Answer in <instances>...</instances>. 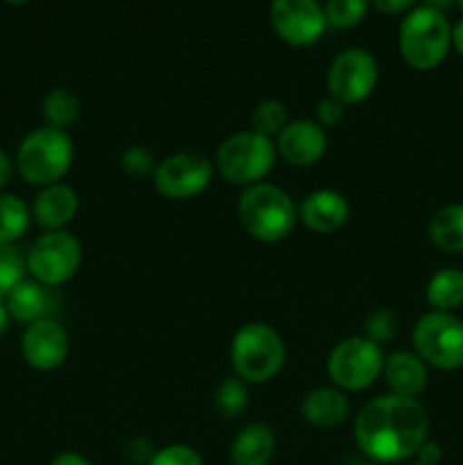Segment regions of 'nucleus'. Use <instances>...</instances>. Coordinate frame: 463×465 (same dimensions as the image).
Instances as JSON below:
<instances>
[{"label": "nucleus", "instance_id": "nucleus-1", "mask_svg": "<svg viewBox=\"0 0 463 465\" xmlns=\"http://www.w3.org/2000/svg\"><path fill=\"white\" fill-rule=\"evenodd\" d=\"M429 411L418 398L386 393L372 398L354 418V443L372 463L390 465L416 457L429 439Z\"/></svg>", "mask_w": 463, "mask_h": 465}, {"label": "nucleus", "instance_id": "nucleus-2", "mask_svg": "<svg viewBox=\"0 0 463 465\" xmlns=\"http://www.w3.org/2000/svg\"><path fill=\"white\" fill-rule=\"evenodd\" d=\"M239 221L245 234L261 243H280L298 225V204L281 186L271 182L245 186L239 198Z\"/></svg>", "mask_w": 463, "mask_h": 465}, {"label": "nucleus", "instance_id": "nucleus-3", "mask_svg": "<svg viewBox=\"0 0 463 465\" xmlns=\"http://www.w3.org/2000/svg\"><path fill=\"white\" fill-rule=\"evenodd\" d=\"M232 375L248 386L275 380L286 363V343L268 322H248L236 330L230 345Z\"/></svg>", "mask_w": 463, "mask_h": 465}, {"label": "nucleus", "instance_id": "nucleus-4", "mask_svg": "<svg viewBox=\"0 0 463 465\" xmlns=\"http://www.w3.org/2000/svg\"><path fill=\"white\" fill-rule=\"evenodd\" d=\"M75 159V143L71 134L54 127H36L18 143L14 163L16 173L32 186L57 184L71 171Z\"/></svg>", "mask_w": 463, "mask_h": 465}, {"label": "nucleus", "instance_id": "nucleus-5", "mask_svg": "<svg viewBox=\"0 0 463 465\" xmlns=\"http://www.w3.org/2000/svg\"><path fill=\"white\" fill-rule=\"evenodd\" d=\"M398 48L407 66L431 71L445 62L452 48V23L445 12L418 5L399 23Z\"/></svg>", "mask_w": 463, "mask_h": 465}, {"label": "nucleus", "instance_id": "nucleus-6", "mask_svg": "<svg viewBox=\"0 0 463 465\" xmlns=\"http://www.w3.org/2000/svg\"><path fill=\"white\" fill-rule=\"evenodd\" d=\"M275 141L254 130L236 132L218 145L213 166L216 173L234 186H252L266 180L277 163Z\"/></svg>", "mask_w": 463, "mask_h": 465}, {"label": "nucleus", "instance_id": "nucleus-7", "mask_svg": "<svg viewBox=\"0 0 463 465\" xmlns=\"http://www.w3.org/2000/svg\"><path fill=\"white\" fill-rule=\"evenodd\" d=\"M413 352L436 371L463 368V321L449 312H427L411 331Z\"/></svg>", "mask_w": 463, "mask_h": 465}, {"label": "nucleus", "instance_id": "nucleus-8", "mask_svg": "<svg viewBox=\"0 0 463 465\" xmlns=\"http://www.w3.org/2000/svg\"><path fill=\"white\" fill-rule=\"evenodd\" d=\"M384 350L366 336H348L331 348L327 357V375L336 389L359 393L375 384L384 368Z\"/></svg>", "mask_w": 463, "mask_h": 465}, {"label": "nucleus", "instance_id": "nucleus-9", "mask_svg": "<svg viewBox=\"0 0 463 465\" xmlns=\"http://www.w3.org/2000/svg\"><path fill=\"white\" fill-rule=\"evenodd\" d=\"M82 263V245L68 230L44 232L25 252L27 275L45 289H54L77 275Z\"/></svg>", "mask_w": 463, "mask_h": 465}, {"label": "nucleus", "instance_id": "nucleus-10", "mask_svg": "<svg viewBox=\"0 0 463 465\" xmlns=\"http://www.w3.org/2000/svg\"><path fill=\"white\" fill-rule=\"evenodd\" d=\"M379 84V62L366 48H348L336 54L327 71V91L345 107L363 103Z\"/></svg>", "mask_w": 463, "mask_h": 465}, {"label": "nucleus", "instance_id": "nucleus-11", "mask_svg": "<svg viewBox=\"0 0 463 465\" xmlns=\"http://www.w3.org/2000/svg\"><path fill=\"white\" fill-rule=\"evenodd\" d=\"M212 159L202 153H175L157 163L153 184L166 200H191L202 195L213 182Z\"/></svg>", "mask_w": 463, "mask_h": 465}, {"label": "nucleus", "instance_id": "nucleus-12", "mask_svg": "<svg viewBox=\"0 0 463 465\" xmlns=\"http://www.w3.org/2000/svg\"><path fill=\"white\" fill-rule=\"evenodd\" d=\"M268 21L284 44L293 48H309L327 32L325 9L318 0H272Z\"/></svg>", "mask_w": 463, "mask_h": 465}, {"label": "nucleus", "instance_id": "nucleus-13", "mask_svg": "<svg viewBox=\"0 0 463 465\" xmlns=\"http://www.w3.org/2000/svg\"><path fill=\"white\" fill-rule=\"evenodd\" d=\"M71 352V339L64 330L62 322L54 318H41V321L25 325L21 336L23 361L39 372L57 371L66 363Z\"/></svg>", "mask_w": 463, "mask_h": 465}, {"label": "nucleus", "instance_id": "nucleus-14", "mask_svg": "<svg viewBox=\"0 0 463 465\" xmlns=\"http://www.w3.org/2000/svg\"><path fill=\"white\" fill-rule=\"evenodd\" d=\"M275 150L277 157L284 159L289 166L309 168L325 157L327 130H322L313 118H295L275 136Z\"/></svg>", "mask_w": 463, "mask_h": 465}, {"label": "nucleus", "instance_id": "nucleus-15", "mask_svg": "<svg viewBox=\"0 0 463 465\" xmlns=\"http://www.w3.org/2000/svg\"><path fill=\"white\" fill-rule=\"evenodd\" d=\"M30 212L32 223L44 232L66 230L80 212V198L73 186H68L66 182H57V184L41 186L39 193L32 200Z\"/></svg>", "mask_w": 463, "mask_h": 465}, {"label": "nucleus", "instance_id": "nucleus-16", "mask_svg": "<svg viewBox=\"0 0 463 465\" xmlns=\"http://www.w3.org/2000/svg\"><path fill=\"white\" fill-rule=\"evenodd\" d=\"M298 221L316 234H331L350 221V203L334 189L311 191L298 204Z\"/></svg>", "mask_w": 463, "mask_h": 465}, {"label": "nucleus", "instance_id": "nucleus-17", "mask_svg": "<svg viewBox=\"0 0 463 465\" xmlns=\"http://www.w3.org/2000/svg\"><path fill=\"white\" fill-rule=\"evenodd\" d=\"M381 377L393 395L418 398L429 381V366L413 350H395L386 354Z\"/></svg>", "mask_w": 463, "mask_h": 465}, {"label": "nucleus", "instance_id": "nucleus-18", "mask_svg": "<svg viewBox=\"0 0 463 465\" xmlns=\"http://www.w3.org/2000/svg\"><path fill=\"white\" fill-rule=\"evenodd\" d=\"M300 413L309 425L318 427V430H334L348 420L352 413V404H350L348 393L336 389L334 384L318 386L304 395Z\"/></svg>", "mask_w": 463, "mask_h": 465}, {"label": "nucleus", "instance_id": "nucleus-19", "mask_svg": "<svg viewBox=\"0 0 463 465\" xmlns=\"http://www.w3.org/2000/svg\"><path fill=\"white\" fill-rule=\"evenodd\" d=\"M275 431L266 422H250L236 431L230 445L232 465H268L275 457Z\"/></svg>", "mask_w": 463, "mask_h": 465}, {"label": "nucleus", "instance_id": "nucleus-20", "mask_svg": "<svg viewBox=\"0 0 463 465\" xmlns=\"http://www.w3.org/2000/svg\"><path fill=\"white\" fill-rule=\"evenodd\" d=\"M5 307H7L9 318L14 322H23V325H30V322L41 321V318H48V289L44 284H39V282L32 280V277H25L21 284H16L5 295Z\"/></svg>", "mask_w": 463, "mask_h": 465}, {"label": "nucleus", "instance_id": "nucleus-21", "mask_svg": "<svg viewBox=\"0 0 463 465\" xmlns=\"http://www.w3.org/2000/svg\"><path fill=\"white\" fill-rule=\"evenodd\" d=\"M429 241L448 254L463 252V203L440 207L429 221Z\"/></svg>", "mask_w": 463, "mask_h": 465}, {"label": "nucleus", "instance_id": "nucleus-22", "mask_svg": "<svg viewBox=\"0 0 463 465\" xmlns=\"http://www.w3.org/2000/svg\"><path fill=\"white\" fill-rule=\"evenodd\" d=\"M82 114V100L68 86H57V89L48 91L41 100V118H44L45 127H54V130L68 132L77 123Z\"/></svg>", "mask_w": 463, "mask_h": 465}, {"label": "nucleus", "instance_id": "nucleus-23", "mask_svg": "<svg viewBox=\"0 0 463 465\" xmlns=\"http://www.w3.org/2000/svg\"><path fill=\"white\" fill-rule=\"evenodd\" d=\"M425 298L434 312H449L463 304V271L461 268H440L427 282Z\"/></svg>", "mask_w": 463, "mask_h": 465}, {"label": "nucleus", "instance_id": "nucleus-24", "mask_svg": "<svg viewBox=\"0 0 463 465\" xmlns=\"http://www.w3.org/2000/svg\"><path fill=\"white\" fill-rule=\"evenodd\" d=\"M32 225L30 204L16 193H0V245H16Z\"/></svg>", "mask_w": 463, "mask_h": 465}, {"label": "nucleus", "instance_id": "nucleus-25", "mask_svg": "<svg viewBox=\"0 0 463 465\" xmlns=\"http://www.w3.org/2000/svg\"><path fill=\"white\" fill-rule=\"evenodd\" d=\"M213 409L221 413L225 420H234L241 418L250 407V386L243 380H239L236 375L225 377L221 380V384L213 391Z\"/></svg>", "mask_w": 463, "mask_h": 465}, {"label": "nucleus", "instance_id": "nucleus-26", "mask_svg": "<svg viewBox=\"0 0 463 465\" xmlns=\"http://www.w3.org/2000/svg\"><path fill=\"white\" fill-rule=\"evenodd\" d=\"M327 25L334 30H352L366 18L370 0H325Z\"/></svg>", "mask_w": 463, "mask_h": 465}, {"label": "nucleus", "instance_id": "nucleus-27", "mask_svg": "<svg viewBox=\"0 0 463 465\" xmlns=\"http://www.w3.org/2000/svg\"><path fill=\"white\" fill-rule=\"evenodd\" d=\"M289 121V109H286V104L281 103V100L275 98L261 100L252 112V130L272 141H275V136L284 130Z\"/></svg>", "mask_w": 463, "mask_h": 465}, {"label": "nucleus", "instance_id": "nucleus-28", "mask_svg": "<svg viewBox=\"0 0 463 465\" xmlns=\"http://www.w3.org/2000/svg\"><path fill=\"white\" fill-rule=\"evenodd\" d=\"M27 277L25 254L16 245H0V298Z\"/></svg>", "mask_w": 463, "mask_h": 465}, {"label": "nucleus", "instance_id": "nucleus-29", "mask_svg": "<svg viewBox=\"0 0 463 465\" xmlns=\"http://www.w3.org/2000/svg\"><path fill=\"white\" fill-rule=\"evenodd\" d=\"M398 327H399V318L398 313L390 312V309L381 307L375 309V312L368 313L366 322H363V336L370 339L372 343L377 345H384L389 341L395 339L398 334Z\"/></svg>", "mask_w": 463, "mask_h": 465}, {"label": "nucleus", "instance_id": "nucleus-30", "mask_svg": "<svg viewBox=\"0 0 463 465\" xmlns=\"http://www.w3.org/2000/svg\"><path fill=\"white\" fill-rule=\"evenodd\" d=\"M157 163L153 150H148L145 145H130L121 154V171L132 180H148V177L153 180Z\"/></svg>", "mask_w": 463, "mask_h": 465}, {"label": "nucleus", "instance_id": "nucleus-31", "mask_svg": "<svg viewBox=\"0 0 463 465\" xmlns=\"http://www.w3.org/2000/svg\"><path fill=\"white\" fill-rule=\"evenodd\" d=\"M148 465H204V461L198 450L191 445L172 443L159 448Z\"/></svg>", "mask_w": 463, "mask_h": 465}, {"label": "nucleus", "instance_id": "nucleus-32", "mask_svg": "<svg viewBox=\"0 0 463 465\" xmlns=\"http://www.w3.org/2000/svg\"><path fill=\"white\" fill-rule=\"evenodd\" d=\"M345 118V104L339 103L336 98L327 95V98L318 100L316 104V118L313 121L322 127V130H330V127L340 125V121Z\"/></svg>", "mask_w": 463, "mask_h": 465}, {"label": "nucleus", "instance_id": "nucleus-33", "mask_svg": "<svg viewBox=\"0 0 463 465\" xmlns=\"http://www.w3.org/2000/svg\"><path fill=\"white\" fill-rule=\"evenodd\" d=\"M154 452H157V448L148 439H132L125 445V457L130 461L127 465H148L153 461Z\"/></svg>", "mask_w": 463, "mask_h": 465}, {"label": "nucleus", "instance_id": "nucleus-34", "mask_svg": "<svg viewBox=\"0 0 463 465\" xmlns=\"http://www.w3.org/2000/svg\"><path fill=\"white\" fill-rule=\"evenodd\" d=\"M370 7L386 16H404L416 7V0H370Z\"/></svg>", "mask_w": 463, "mask_h": 465}, {"label": "nucleus", "instance_id": "nucleus-35", "mask_svg": "<svg viewBox=\"0 0 463 465\" xmlns=\"http://www.w3.org/2000/svg\"><path fill=\"white\" fill-rule=\"evenodd\" d=\"M416 459L418 463L422 465H438L440 459H443V450H440V445L436 443V440L427 439L425 443L420 445V450L416 452Z\"/></svg>", "mask_w": 463, "mask_h": 465}, {"label": "nucleus", "instance_id": "nucleus-36", "mask_svg": "<svg viewBox=\"0 0 463 465\" xmlns=\"http://www.w3.org/2000/svg\"><path fill=\"white\" fill-rule=\"evenodd\" d=\"M16 175V163H14V157L7 153V150L0 148V193L9 186V182Z\"/></svg>", "mask_w": 463, "mask_h": 465}, {"label": "nucleus", "instance_id": "nucleus-37", "mask_svg": "<svg viewBox=\"0 0 463 465\" xmlns=\"http://www.w3.org/2000/svg\"><path fill=\"white\" fill-rule=\"evenodd\" d=\"M48 465H94L80 452H59Z\"/></svg>", "mask_w": 463, "mask_h": 465}, {"label": "nucleus", "instance_id": "nucleus-38", "mask_svg": "<svg viewBox=\"0 0 463 465\" xmlns=\"http://www.w3.org/2000/svg\"><path fill=\"white\" fill-rule=\"evenodd\" d=\"M452 48L463 57V18L452 25Z\"/></svg>", "mask_w": 463, "mask_h": 465}, {"label": "nucleus", "instance_id": "nucleus-39", "mask_svg": "<svg viewBox=\"0 0 463 465\" xmlns=\"http://www.w3.org/2000/svg\"><path fill=\"white\" fill-rule=\"evenodd\" d=\"M422 5L431 9H438V12H445V9H449L452 5H457V0H422Z\"/></svg>", "mask_w": 463, "mask_h": 465}, {"label": "nucleus", "instance_id": "nucleus-40", "mask_svg": "<svg viewBox=\"0 0 463 465\" xmlns=\"http://www.w3.org/2000/svg\"><path fill=\"white\" fill-rule=\"evenodd\" d=\"M9 322H12V318H9L7 307H5V300L0 298V336L9 330Z\"/></svg>", "mask_w": 463, "mask_h": 465}, {"label": "nucleus", "instance_id": "nucleus-41", "mask_svg": "<svg viewBox=\"0 0 463 465\" xmlns=\"http://www.w3.org/2000/svg\"><path fill=\"white\" fill-rule=\"evenodd\" d=\"M5 3H9V5H23V3H27V0H5Z\"/></svg>", "mask_w": 463, "mask_h": 465}, {"label": "nucleus", "instance_id": "nucleus-42", "mask_svg": "<svg viewBox=\"0 0 463 465\" xmlns=\"http://www.w3.org/2000/svg\"><path fill=\"white\" fill-rule=\"evenodd\" d=\"M457 7L461 9V12H463V0H457Z\"/></svg>", "mask_w": 463, "mask_h": 465}, {"label": "nucleus", "instance_id": "nucleus-43", "mask_svg": "<svg viewBox=\"0 0 463 465\" xmlns=\"http://www.w3.org/2000/svg\"><path fill=\"white\" fill-rule=\"evenodd\" d=\"M411 465H422V463H418V461H416V463H411Z\"/></svg>", "mask_w": 463, "mask_h": 465}]
</instances>
